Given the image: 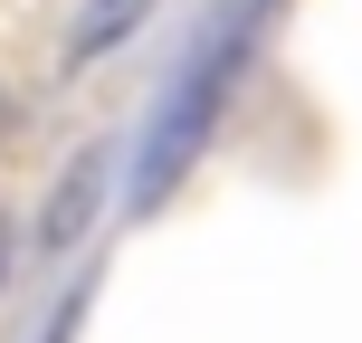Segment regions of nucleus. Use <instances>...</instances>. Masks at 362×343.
<instances>
[{
  "label": "nucleus",
  "mask_w": 362,
  "mask_h": 343,
  "mask_svg": "<svg viewBox=\"0 0 362 343\" xmlns=\"http://www.w3.org/2000/svg\"><path fill=\"white\" fill-rule=\"evenodd\" d=\"M10 124H19V105H10V86H0V144H10Z\"/></svg>",
  "instance_id": "nucleus-4"
},
{
  "label": "nucleus",
  "mask_w": 362,
  "mask_h": 343,
  "mask_svg": "<svg viewBox=\"0 0 362 343\" xmlns=\"http://www.w3.org/2000/svg\"><path fill=\"white\" fill-rule=\"evenodd\" d=\"M0 277H10V219H0Z\"/></svg>",
  "instance_id": "nucleus-5"
},
{
  "label": "nucleus",
  "mask_w": 362,
  "mask_h": 343,
  "mask_svg": "<svg viewBox=\"0 0 362 343\" xmlns=\"http://www.w3.org/2000/svg\"><path fill=\"white\" fill-rule=\"evenodd\" d=\"M95 200H105V153H76L67 172H57V191H48V210H38V248L48 257H67L76 238H86V219H95Z\"/></svg>",
  "instance_id": "nucleus-2"
},
{
  "label": "nucleus",
  "mask_w": 362,
  "mask_h": 343,
  "mask_svg": "<svg viewBox=\"0 0 362 343\" xmlns=\"http://www.w3.org/2000/svg\"><path fill=\"white\" fill-rule=\"evenodd\" d=\"M229 67H238V19L210 38V57H191V76H181V95H172V115H163V134H153V163H144V181H134V200H163L172 191V172L191 163V144L210 134L219 95H229Z\"/></svg>",
  "instance_id": "nucleus-1"
},
{
  "label": "nucleus",
  "mask_w": 362,
  "mask_h": 343,
  "mask_svg": "<svg viewBox=\"0 0 362 343\" xmlns=\"http://www.w3.org/2000/svg\"><path fill=\"white\" fill-rule=\"evenodd\" d=\"M144 10H153V0H95L86 29H76V57H105L115 38H134V29H144Z\"/></svg>",
  "instance_id": "nucleus-3"
}]
</instances>
